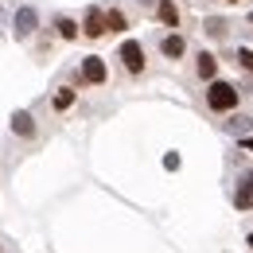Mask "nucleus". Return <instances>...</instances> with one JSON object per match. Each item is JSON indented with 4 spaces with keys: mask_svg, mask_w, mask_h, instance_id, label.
<instances>
[{
    "mask_svg": "<svg viewBox=\"0 0 253 253\" xmlns=\"http://www.w3.org/2000/svg\"><path fill=\"white\" fill-rule=\"evenodd\" d=\"M191 74H195V82H211V78H218L222 74V59L214 51H207V47H199L195 55H191Z\"/></svg>",
    "mask_w": 253,
    "mask_h": 253,
    "instance_id": "nucleus-7",
    "label": "nucleus"
},
{
    "mask_svg": "<svg viewBox=\"0 0 253 253\" xmlns=\"http://www.w3.org/2000/svg\"><path fill=\"white\" fill-rule=\"evenodd\" d=\"M0 253H8V246H4V242H0Z\"/></svg>",
    "mask_w": 253,
    "mask_h": 253,
    "instance_id": "nucleus-23",
    "label": "nucleus"
},
{
    "mask_svg": "<svg viewBox=\"0 0 253 253\" xmlns=\"http://www.w3.org/2000/svg\"><path fill=\"white\" fill-rule=\"evenodd\" d=\"M250 253H253V250H250Z\"/></svg>",
    "mask_w": 253,
    "mask_h": 253,
    "instance_id": "nucleus-24",
    "label": "nucleus"
},
{
    "mask_svg": "<svg viewBox=\"0 0 253 253\" xmlns=\"http://www.w3.org/2000/svg\"><path fill=\"white\" fill-rule=\"evenodd\" d=\"M136 4H140L144 12H152V4H156V0H136Z\"/></svg>",
    "mask_w": 253,
    "mask_h": 253,
    "instance_id": "nucleus-18",
    "label": "nucleus"
},
{
    "mask_svg": "<svg viewBox=\"0 0 253 253\" xmlns=\"http://www.w3.org/2000/svg\"><path fill=\"white\" fill-rule=\"evenodd\" d=\"M246 250H253V230H250V234H246Z\"/></svg>",
    "mask_w": 253,
    "mask_h": 253,
    "instance_id": "nucleus-20",
    "label": "nucleus"
},
{
    "mask_svg": "<svg viewBox=\"0 0 253 253\" xmlns=\"http://www.w3.org/2000/svg\"><path fill=\"white\" fill-rule=\"evenodd\" d=\"M51 35H55L59 43H78V39H82V28H78L74 16L59 12V16H51Z\"/></svg>",
    "mask_w": 253,
    "mask_h": 253,
    "instance_id": "nucleus-10",
    "label": "nucleus"
},
{
    "mask_svg": "<svg viewBox=\"0 0 253 253\" xmlns=\"http://www.w3.org/2000/svg\"><path fill=\"white\" fill-rule=\"evenodd\" d=\"M222 132L226 136H246V132H253V113H242V109H234V113H226L222 117Z\"/></svg>",
    "mask_w": 253,
    "mask_h": 253,
    "instance_id": "nucleus-11",
    "label": "nucleus"
},
{
    "mask_svg": "<svg viewBox=\"0 0 253 253\" xmlns=\"http://www.w3.org/2000/svg\"><path fill=\"white\" fill-rule=\"evenodd\" d=\"M238 148H242V152H253V132H246V136H238Z\"/></svg>",
    "mask_w": 253,
    "mask_h": 253,
    "instance_id": "nucleus-17",
    "label": "nucleus"
},
{
    "mask_svg": "<svg viewBox=\"0 0 253 253\" xmlns=\"http://www.w3.org/2000/svg\"><path fill=\"white\" fill-rule=\"evenodd\" d=\"M246 24H250V28H253V8H250V12H246Z\"/></svg>",
    "mask_w": 253,
    "mask_h": 253,
    "instance_id": "nucleus-21",
    "label": "nucleus"
},
{
    "mask_svg": "<svg viewBox=\"0 0 253 253\" xmlns=\"http://www.w3.org/2000/svg\"><path fill=\"white\" fill-rule=\"evenodd\" d=\"M152 20H156L164 32H183V24H187L179 0H156V4H152Z\"/></svg>",
    "mask_w": 253,
    "mask_h": 253,
    "instance_id": "nucleus-6",
    "label": "nucleus"
},
{
    "mask_svg": "<svg viewBox=\"0 0 253 253\" xmlns=\"http://www.w3.org/2000/svg\"><path fill=\"white\" fill-rule=\"evenodd\" d=\"M113 59H117V66H121L125 82H140V78H148V51H144V43H140L136 35L121 39V47H117Z\"/></svg>",
    "mask_w": 253,
    "mask_h": 253,
    "instance_id": "nucleus-2",
    "label": "nucleus"
},
{
    "mask_svg": "<svg viewBox=\"0 0 253 253\" xmlns=\"http://www.w3.org/2000/svg\"><path fill=\"white\" fill-rule=\"evenodd\" d=\"M105 28H109V35H121L132 28V16H128L121 4H105Z\"/></svg>",
    "mask_w": 253,
    "mask_h": 253,
    "instance_id": "nucleus-12",
    "label": "nucleus"
},
{
    "mask_svg": "<svg viewBox=\"0 0 253 253\" xmlns=\"http://www.w3.org/2000/svg\"><path fill=\"white\" fill-rule=\"evenodd\" d=\"M74 101H78V90H74V86H59V90L51 94V109H55V113H70Z\"/></svg>",
    "mask_w": 253,
    "mask_h": 253,
    "instance_id": "nucleus-15",
    "label": "nucleus"
},
{
    "mask_svg": "<svg viewBox=\"0 0 253 253\" xmlns=\"http://www.w3.org/2000/svg\"><path fill=\"white\" fill-rule=\"evenodd\" d=\"M230 207L238 214H253V164H242L230 175Z\"/></svg>",
    "mask_w": 253,
    "mask_h": 253,
    "instance_id": "nucleus-3",
    "label": "nucleus"
},
{
    "mask_svg": "<svg viewBox=\"0 0 253 253\" xmlns=\"http://www.w3.org/2000/svg\"><path fill=\"white\" fill-rule=\"evenodd\" d=\"M199 4H218V0H199Z\"/></svg>",
    "mask_w": 253,
    "mask_h": 253,
    "instance_id": "nucleus-22",
    "label": "nucleus"
},
{
    "mask_svg": "<svg viewBox=\"0 0 253 253\" xmlns=\"http://www.w3.org/2000/svg\"><path fill=\"white\" fill-rule=\"evenodd\" d=\"M74 82H78L82 90H101V86H109V63H105L101 55H86L82 63L74 66Z\"/></svg>",
    "mask_w": 253,
    "mask_h": 253,
    "instance_id": "nucleus-4",
    "label": "nucleus"
},
{
    "mask_svg": "<svg viewBox=\"0 0 253 253\" xmlns=\"http://www.w3.org/2000/svg\"><path fill=\"white\" fill-rule=\"evenodd\" d=\"M218 4H226V8H238V4H246V0H218Z\"/></svg>",
    "mask_w": 253,
    "mask_h": 253,
    "instance_id": "nucleus-19",
    "label": "nucleus"
},
{
    "mask_svg": "<svg viewBox=\"0 0 253 253\" xmlns=\"http://www.w3.org/2000/svg\"><path fill=\"white\" fill-rule=\"evenodd\" d=\"M12 132H16V136H24V140H35V136H39L35 117L28 113V109H16V113H12Z\"/></svg>",
    "mask_w": 253,
    "mask_h": 253,
    "instance_id": "nucleus-13",
    "label": "nucleus"
},
{
    "mask_svg": "<svg viewBox=\"0 0 253 253\" xmlns=\"http://www.w3.org/2000/svg\"><path fill=\"white\" fill-rule=\"evenodd\" d=\"M156 51H160V59H168L171 66H179V63H187L191 43H187V35H183V32H164V35H160V43H156Z\"/></svg>",
    "mask_w": 253,
    "mask_h": 253,
    "instance_id": "nucleus-5",
    "label": "nucleus"
},
{
    "mask_svg": "<svg viewBox=\"0 0 253 253\" xmlns=\"http://www.w3.org/2000/svg\"><path fill=\"white\" fill-rule=\"evenodd\" d=\"M203 105H207V113H214V117H226V113L242 109V86L218 74V78H211V82H207Z\"/></svg>",
    "mask_w": 253,
    "mask_h": 253,
    "instance_id": "nucleus-1",
    "label": "nucleus"
},
{
    "mask_svg": "<svg viewBox=\"0 0 253 253\" xmlns=\"http://www.w3.org/2000/svg\"><path fill=\"white\" fill-rule=\"evenodd\" d=\"M12 24H16V32H12V35H16L20 43H28V39H32V35L43 28V24H39V12H35L32 4H24V8L16 12V20H12Z\"/></svg>",
    "mask_w": 253,
    "mask_h": 253,
    "instance_id": "nucleus-9",
    "label": "nucleus"
},
{
    "mask_svg": "<svg viewBox=\"0 0 253 253\" xmlns=\"http://www.w3.org/2000/svg\"><path fill=\"white\" fill-rule=\"evenodd\" d=\"M203 28H207V32L214 35V39H226V28H230V24H226V20H207Z\"/></svg>",
    "mask_w": 253,
    "mask_h": 253,
    "instance_id": "nucleus-16",
    "label": "nucleus"
},
{
    "mask_svg": "<svg viewBox=\"0 0 253 253\" xmlns=\"http://www.w3.org/2000/svg\"><path fill=\"white\" fill-rule=\"evenodd\" d=\"M78 28H82V39H90V43L105 39V35H109V28H105V4H90V8L82 12Z\"/></svg>",
    "mask_w": 253,
    "mask_h": 253,
    "instance_id": "nucleus-8",
    "label": "nucleus"
},
{
    "mask_svg": "<svg viewBox=\"0 0 253 253\" xmlns=\"http://www.w3.org/2000/svg\"><path fill=\"white\" fill-rule=\"evenodd\" d=\"M230 63L250 78V94H253V47H234L230 51Z\"/></svg>",
    "mask_w": 253,
    "mask_h": 253,
    "instance_id": "nucleus-14",
    "label": "nucleus"
}]
</instances>
